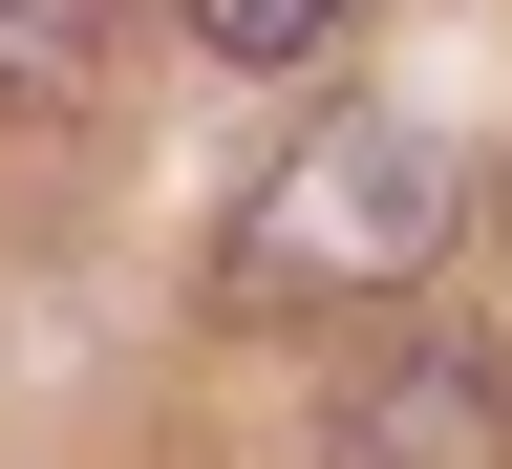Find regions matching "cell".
Wrapping results in <instances>:
<instances>
[{
    "label": "cell",
    "mask_w": 512,
    "mask_h": 469,
    "mask_svg": "<svg viewBox=\"0 0 512 469\" xmlns=\"http://www.w3.org/2000/svg\"><path fill=\"white\" fill-rule=\"evenodd\" d=\"M448 214H470L448 128H406V107H320L299 150L235 192V235H214V299H235V320H320V299H427Z\"/></svg>",
    "instance_id": "cell-1"
},
{
    "label": "cell",
    "mask_w": 512,
    "mask_h": 469,
    "mask_svg": "<svg viewBox=\"0 0 512 469\" xmlns=\"http://www.w3.org/2000/svg\"><path fill=\"white\" fill-rule=\"evenodd\" d=\"M320 448L342 469H512V363L470 320H384V342H342V384H320Z\"/></svg>",
    "instance_id": "cell-2"
},
{
    "label": "cell",
    "mask_w": 512,
    "mask_h": 469,
    "mask_svg": "<svg viewBox=\"0 0 512 469\" xmlns=\"http://www.w3.org/2000/svg\"><path fill=\"white\" fill-rule=\"evenodd\" d=\"M107 64V0H0V107H64Z\"/></svg>",
    "instance_id": "cell-3"
},
{
    "label": "cell",
    "mask_w": 512,
    "mask_h": 469,
    "mask_svg": "<svg viewBox=\"0 0 512 469\" xmlns=\"http://www.w3.org/2000/svg\"><path fill=\"white\" fill-rule=\"evenodd\" d=\"M171 22L214 43V64H320V43L363 22V0H171Z\"/></svg>",
    "instance_id": "cell-4"
}]
</instances>
